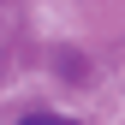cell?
Instances as JSON below:
<instances>
[{"mask_svg":"<svg viewBox=\"0 0 125 125\" xmlns=\"http://www.w3.org/2000/svg\"><path fill=\"white\" fill-rule=\"evenodd\" d=\"M18 125H77V119H66V113H24Z\"/></svg>","mask_w":125,"mask_h":125,"instance_id":"cell-1","label":"cell"}]
</instances>
